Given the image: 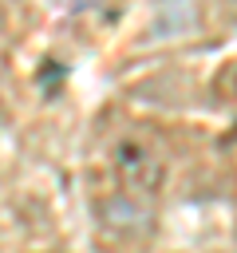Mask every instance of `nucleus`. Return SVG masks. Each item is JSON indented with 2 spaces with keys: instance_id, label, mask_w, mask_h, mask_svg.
<instances>
[{
  "instance_id": "f257e3e1",
  "label": "nucleus",
  "mask_w": 237,
  "mask_h": 253,
  "mask_svg": "<svg viewBox=\"0 0 237 253\" xmlns=\"http://www.w3.org/2000/svg\"><path fill=\"white\" fill-rule=\"evenodd\" d=\"M118 170H122V178H126L130 186H138V190H154V186L162 182V166H158L154 154L142 150L138 142H122V146H118Z\"/></svg>"
}]
</instances>
